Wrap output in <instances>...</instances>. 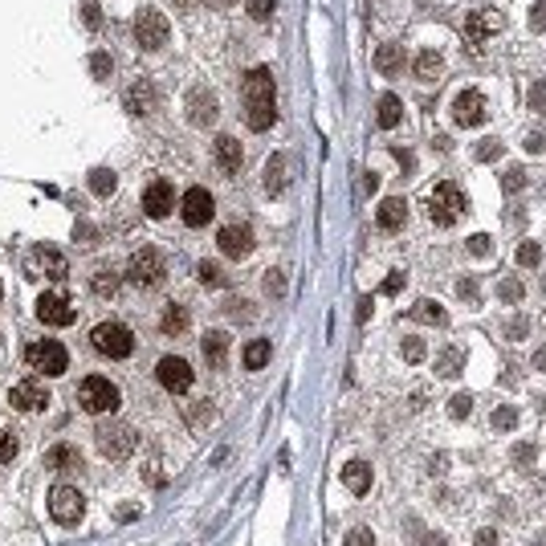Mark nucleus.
Listing matches in <instances>:
<instances>
[{"mask_svg":"<svg viewBox=\"0 0 546 546\" xmlns=\"http://www.w3.org/2000/svg\"><path fill=\"white\" fill-rule=\"evenodd\" d=\"M278 118V102H273V74L265 66L245 74V123L249 131H269Z\"/></svg>","mask_w":546,"mask_h":546,"instance_id":"1","label":"nucleus"},{"mask_svg":"<svg viewBox=\"0 0 546 546\" xmlns=\"http://www.w3.org/2000/svg\"><path fill=\"white\" fill-rule=\"evenodd\" d=\"M469 208L465 204V192L457 188V183H436L428 192V216H432V224H440V229H448V224H457L461 220V212Z\"/></svg>","mask_w":546,"mask_h":546,"instance_id":"2","label":"nucleus"},{"mask_svg":"<svg viewBox=\"0 0 546 546\" xmlns=\"http://www.w3.org/2000/svg\"><path fill=\"white\" fill-rule=\"evenodd\" d=\"M90 347L98 351V355H106V359H127L135 351V334L123 322H98L90 331Z\"/></svg>","mask_w":546,"mask_h":546,"instance_id":"3","label":"nucleus"},{"mask_svg":"<svg viewBox=\"0 0 546 546\" xmlns=\"http://www.w3.org/2000/svg\"><path fill=\"white\" fill-rule=\"evenodd\" d=\"M118 387L106 375H90V380H82V387H78V404H82V412L90 416H106L118 408Z\"/></svg>","mask_w":546,"mask_h":546,"instance_id":"4","label":"nucleus"},{"mask_svg":"<svg viewBox=\"0 0 546 546\" xmlns=\"http://www.w3.org/2000/svg\"><path fill=\"white\" fill-rule=\"evenodd\" d=\"M127 278H131L135 285H143V290H151V285H159L167 278V261L164 253L155 245H143L131 253V265H127Z\"/></svg>","mask_w":546,"mask_h":546,"instance_id":"5","label":"nucleus"},{"mask_svg":"<svg viewBox=\"0 0 546 546\" xmlns=\"http://www.w3.org/2000/svg\"><path fill=\"white\" fill-rule=\"evenodd\" d=\"M25 359L33 371H45V375H66L69 371V355L57 339H45V343H29L25 347Z\"/></svg>","mask_w":546,"mask_h":546,"instance_id":"6","label":"nucleus"},{"mask_svg":"<svg viewBox=\"0 0 546 546\" xmlns=\"http://www.w3.org/2000/svg\"><path fill=\"white\" fill-rule=\"evenodd\" d=\"M167 37H171V25H167L164 13H155V8H143L139 17H135V41H139V50H164Z\"/></svg>","mask_w":546,"mask_h":546,"instance_id":"7","label":"nucleus"},{"mask_svg":"<svg viewBox=\"0 0 546 546\" xmlns=\"http://www.w3.org/2000/svg\"><path fill=\"white\" fill-rule=\"evenodd\" d=\"M86 513V497L74 489V485H53L50 494V518L62 522V526H78Z\"/></svg>","mask_w":546,"mask_h":546,"instance_id":"8","label":"nucleus"},{"mask_svg":"<svg viewBox=\"0 0 546 546\" xmlns=\"http://www.w3.org/2000/svg\"><path fill=\"white\" fill-rule=\"evenodd\" d=\"M180 216H183L188 229H204V224L216 216L212 192H208V188H188V192L180 196Z\"/></svg>","mask_w":546,"mask_h":546,"instance_id":"9","label":"nucleus"},{"mask_svg":"<svg viewBox=\"0 0 546 546\" xmlns=\"http://www.w3.org/2000/svg\"><path fill=\"white\" fill-rule=\"evenodd\" d=\"M94 440H98V453L106 461H123L135 448V432L127 424H98L94 428Z\"/></svg>","mask_w":546,"mask_h":546,"instance_id":"10","label":"nucleus"},{"mask_svg":"<svg viewBox=\"0 0 546 546\" xmlns=\"http://www.w3.org/2000/svg\"><path fill=\"white\" fill-rule=\"evenodd\" d=\"M155 380H159L164 392L180 396V392L192 387V367H188V359H180V355H167V359H159V367H155Z\"/></svg>","mask_w":546,"mask_h":546,"instance_id":"11","label":"nucleus"},{"mask_svg":"<svg viewBox=\"0 0 546 546\" xmlns=\"http://www.w3.org/2000/svg\"><path fill=\"white\" fill-rule=\"evenodd\" d=\"M8 404L17 408V412H41L45 404H50V387L41 380H21L13 392H8Z\"/></svg>","mask_w":546,"mask_h":546,"instance_id":"12","label":"nucleus"},{"mask_svg":"<svg viewBox=\"0 0 546 546\" xmlns=\"http://www.w3.org/2000/svg\"><path fill=\"white\" fill-rule=\"evenodd\" d=\"M216 245H220L224 257L241 261V257L253 253V229H249V224H224V229L216 232Z\"/></svg>","mask_w":546,"mask_h":546,"instance_id":"13","label":"nucleus"},{"mask_svg":"<svg viewBox=\"0 0 546 546\" xmlns=\"http://www.w3.org/2000/svg\"><path fill=\"white\" fill-rule=\"evenodd\" d=\"M171 208H176V188L167 180H151L147 188H143V212H147L151 220H164Z\"/></svg>","mask_w":546,"mask_h":546,"instance_id":"14","label":"nucleus"},{"mask_svg":"<svg viewBox=\"0 0 546 546\" xmlns=\"http://www.w3.org/2000/svg\"><path fill=\"white\" fill-rule=\"evenodd\" d=\"M37 318L45 322V326H69L74 322V306H69V298L66 294H41L37 298Z\"/></svg>","mask_w":546,"mask_h":546,"instance_id":"15","label":"nucleus"},{"mask_svg":"<svg viewBox=\"0 0 546 546\" xmlns=\"http://www.w3.org/2000/svg\"><path fill=\"white\" fill-rule=\"evenodd\" d=\"M453 118L457 127H481L485 123V94L481 90H461L453 102Z\"/></svg>","mask_w":546,"mask_h":546,"instance_id":"16","label":"nucleus"},{"mask_svg":"<svg viewBox=\"0 0 546 546\" xmlns=\"http://www.w3.org/2000/svg\"><path fill=\"white\" fill-rule=\"evenodd\" d=\"M497 29H501V13H494V8H477V13H469V21H465V41H469L473 50H481L485 37L497 33Z\"/></svg>","mask_w":546,"mask_h":546,"instance_id":"17","label":"nucleus"},{"mask_svg":"<svg viewBox=\"0 0 546 546\" xmlns=\"http://www.w3.org/2000/svg\"><path fill=\"white\" fill-rule=\"evenodd\" d=\"M188 123L192 127H212L216 123V94L212 90H204V86H196V90H188Z\"/></svg>","mask_w":546,"mask_h":546,"instance_id":"18","label":"nucleus"},{"mask_svg":"<svg viewBox=\"0 0 546 546\" xmlns=\"http://www.w3.org/2000/svg\"><path fill=\"white\" fill-rule=\"evenodd\" d=\"M123 102H127V110L131 115H151L155 106H159V94H155V86H151V78H139V82L127 86V94H123Z\"/></svg>","mask_w":546,"mask_h":546,"instance_id":"19","label":"nucleus"},{"mask_svg":"<svg viewBox=\"0 0 546 546\" xmlns=\"http://www.w3.org/2000/svg\"><path fill=\"white\" fill-rule=\"evenodd\" d=\"M241 164H245V151H241V143H237L232 135H220V139H216V167H220L224 176H237V171H241Z\"/></svg>","mask_w":546,"mask_h":546,"instance_id":"20","label":"nucleus"},{"mask_svg":"<svg viewBox=\"0 0 546 546\" xmlns=\"http://www.w3.org/2000/svg\"><path fill=\"white\" fill-rule=\"evenodd\" d=\"M404 220H408V204H404L399 196L383 200V204H380V212H375V224H380L383 232H396V229H404Z\"/></svg>","mask_w":546,"mask_h":546,"instance_id":"21","label":"nucleus"},{"mask_svg":"<svg viewBox=\"0 0 546 546\" xmlns=\"http://www.w3.org/2000/svg\"><path fill=\"white\" fill-rule=\"evenodd\" d=\"M343 485L351 494H367L371 489V465L367 461H347L343 465Z\"/></svg>","mask_w":546,"mask_h":546,"instance_id":"22","label":"nucleus"},{"mask_svg":"<svg viewBox=\"0 0 546 546\" xmlns=\"http://www.w3.org/2000/svg\"><path fill=\"white\" fill-rule=\"evenodd\" d=\"M290 159L285 155H273L269 164H265V192H273V196H282L285 192V183H290Z\"/></svg>","mask_w":546,"mask_h":546,"instance_id":"23","label":"nucleus"},{"mask_svg":"<svg viewBox=\"0 0 546 546\" xmlns=\"http://www.w3.org/2000/svg\"><path fill=\"white\" fill-rule=\"evenodd\" d=\"M200 347H204V359L212 367H224V359H229V334L224 331H208Z\"/></svg>","mask_w":546,"mask_h":546,"instance_id":"24","label":"nucleus"},{"mask_svg":"<svg viewBox=\"0 0 546 546\" xmlns=\"http://www.w3.org/2000/svg\"><path fill=\"white\" fill-rule=\"evenodd\" d=\"M399 118H404V102H399L396 94H383L380 106H375V123H380L383 131H392Z\"/></svg>","mask_w":546,"mask_h":546,"instance_id":"25","label":"nucleus"},{"mask_svg":"<svg viewBox=\"0 0 546 546\" xmlns=\"http://www.w3.org/2000/svg\"><path fill=\"white\" fill-rule=\"evenodd\" d=\"M90 290H94L98 298H115V290H118V269L115 265H98L94 278H90Z\"/></svg>","mask_w":546,"mask_h":546,"instance_id":"26","label":"nucleus"},{"mask_svg":"<svg viewBox=\"0 0 546 546\" xmlns=\"http://www.w3.org/2000/svg\"><path fill=\"white\" fill-rule=\"evenodd\" d=\"M37 265L50 273L53 282H62V278H69V265H66V257L57 253V249H37Z\"/></svg>","mask_w":546,"mask_h":546,"instance_id":"27","label":"nucleus"},{"mask_svg":"<svg viewBox=\"0 0 546 546\" xmlns=\"http://www.w3.org/2000/svg\"><path fill=\"white\" fill-rule=\"evenodd\" d=\"M45 465H50V469H82V457H78L74 445H53L50 453H45Z\"/></svg>","mask_w":546,"mask_h":546,"instance_id":"28","label":"nucleus"},{"mask_svg":"<svg viewBox=\"0 0 546 546\" xmlns=\"http://www.w3.org/2000/svg\"><path fill=\"white\" fill-rule=\"evenodd\" d=\"M416 78H420V82H436V78H440V69H445V62H440V53L436 50H424L420 53V57H416Z\"/></svg>","mask_w":546,"mask_h":546,"instance_id":"29","label":"nucleus"},{"mask_svg":"<svg viewBox=\"0 0 546 546\" xmlns=\"http://www.w3.org/2000/svg\"><path fill=\"white\" fill-rule=\"evenodd\" d=\"M461 363H465L461 347H445L436 355V375H440V380H453V375H461Z\"/></svg>","mask_w":546,"mask_h":546,"instance_id":"30","label":"nucleus"},{"mask_svg":"<svg viewBox=\"0 0 546 546\" xmlns=\"http://www.w3.org/2000/svg\"><path fill=\"white\" fill-rule=\"evenodd\" d=\"M375 69L380 74H399L404 69V50L399 45H380L375 50Z\"/></svg>","mask_w":546,"mask_h":546,"instance_id":"31","label":"nucleus"},{"mask_svg":"<svg viewBox=\"0 0 546 546\" xmlns=\"http://www.w3.org/2000/svg\"><path fill=\"white\" fill-rule=\"evenodd\" d=\"M269 355H273L269 339H253V343L245 347V367H249V371H261V367L269 363Z\"/></svg>","mask_w":546,"mask_h":546,"instance_id":"32","label":"nucleus"},{"mask_svg":"<svg viewBox=\"0 0 546 546\" xmlns=\"http://www.w3.org/2000/svg\"><path fill=\"white\" fill-rule=\"evenodd\" d=\"M412 318H416V322H436V326H445V322H448V314H445V310H440V306H436L432 298L416 302V306H412Z\"/></svg>","mask_w":546,"mask_h":546,"instance_id":"33","label":"nucleus"},{"mask_svg":"<svg viewBox=\"0 0 546 546\" xmlns=\"http://www.w3.org/2000/svg\"><path fill=\"white\" fill-rule=\"evenodd\" d=\"M159 331L164 334H183L188 331V310H183V306H167V314L159 318Z\"/></svg>","mask_w":546,"mask_h":546,"instance_id":"34","label":"nucleus"},{"mask_svg":"<svg viewBox=\"0 0 546 546\" xmlns=\"http://www.w3.org/2000/svg\"><path fill=\"white\" fill-rule=\"evenodd\" d=\"M115 171H106V167H98V171H90V192L94 196H110L115 192Z\"/></svg>","mask_w":546,"mask_h":546,"instance_id":"35","label":"nucleus"},{"mask_svg":"<svg viewBox=\"0 0 546 546\" xmlns=\"http://www.w3.org/2000/svg\"><path fill=\"white\" fill-rule=\"evenodd\" d=\"M522 188H526V171H522V167H506V176H501V192H506V196H518Z\"/></svg>","mask_w":546,"mask_h":546,"instance_id":"36","label":"nucleus"},{"mask_svg":"<svg viewBox=\"0 0 546 546\" xmlns=\"http://www.w3.org/2000/svg\"><path fill=\"white\" fill-rule=\"evenodd\" d=\"M196 278L204 285H224V282H229V278H224V269H220V265H212V261H200L196 265Z\"/></svg>","mask_w":546,"mask_h":546,"instance_id":"37","label":"nucleus"},{"mask_svg":"<svg viewBox=\"0 0 546 546\" xmlns=\"http://www.w3.org/2000/svg\"><path fill=\"white\" fill-rule=\"evenodd\" d=\"M538 261H542V245H538V241H522V245H518V265L530 269V265H538Z\"/></svg>","mask_w":546,"mask_h":546,"instance_id":"38","label":"nucleus"},{"mask_svg":"<svg viewBox=\"0 0 546 546\" xmlns=\"http://www.w3.org/2000/svg\"><path fill=\"white\" fill-rule=\"evenodd\" d=\"M469 412H473V396H469V392H457V396L448 399V416H453V420H465Z\"/></svg>","mask_w":546,"mask_h":546,"instance_id":"39","label":"nucleus"},{"mask_svg":"<svg viewBox=\"0 0 546 546\" xmlns=\"http://www.w3.org/2000/svg\"><path fill=\"white\" fill-rule=\"evenodd\" d=\"M522 294H526V290H522L518 278H506V282L497 285V298H501V302H522Z\"/></svg>","mask_w":546,"mask_h":546,"instance_id":"40","label":"nucleus"},{"mask_svg":"<svg viewBox=\"0 0 546 546\" xmlns=\"http://www.w3.org/2000/svg\"><path fill=\"white\" fill-rule=\"evenodd\" d=\"M513 424H518V412H513L510 404H501V408L494 412V428H497V432H510Z\"/></svg>","mask_w":546,"mask_h":546,"instance_id":"41","label":"nucleus"},{"mask_svg":"<svg viewBox=\"0 0 546 546\" xmlns=\"http://www.w3.org/2000/svg\"><path fill=\"white\" fill-rule=\"evenodd\" d=\"M424 355H428L424 339H404V359L408 363H424Z\"/></svg>","mask_w":546,"mask_h":546,"instance_id":"42","label":"nucleus"},{"mask_svg":"<svg viewBox=\"0 0 546 546\" xmlns=\"http://www.w3.org/2000/svg\"><path fill=\"white\" fill-rule=\"evenodd\" d=\"M265 294H273V298H282V294H285L282 269H269V273H265Z\"/></svg>","mask_w":546,"mask_h":546,"instance_id":"43","label":"nucleus"},{"mask_svg":"<svg viewBox=\"0 0 546 546\" xmlns=\"http://www.w3.org/2000/svg\"><path fill=\"white\" fill-rule=\"evenodd\" d=\"M17 457V436H8V432L0 428V465H8Z\"/></svg>","mask_w":546,"mask_h":546,"instance_id":"44","label":"nucleus"},{"mask_svg":"<svg viewBox=\"0 0 546 546\" xmlns=\"http://www.w3.org/2000/svg\"><path fill=\"white\" fill-rule=\"evenodd\" d=\"M249 17H253V21H269V17H273V0H249Z\"/></svg>","mask_w":546,"mask_h":546,"instance_id":"45","label":"nucleus"},{"mask_svg":"<svg viewBox=\"0 0 546 546\" xmlns=\"http://www.w3.org/2000/svg\"><path fill=\"white\" fill-rule=\"evenodd\" d=\"M469 253H473V257H489V253H494V245H489V237H485V232H477V237H469Z\"/></svg>","mask_w":546,"mask_h":546,"instance_id":"46","label":"nucleus"},{"mask_svg":"<svg viewBox=\"0 0 546 546\" xmlns=\"http://www.w3.org/2000/svg\"><path fill=\"white\" fill-rule=\"evenodd\" d=\"M343 546H375V538H371V530H367V526H355Z\"/></svg>","mask_w":546,"mask_h":546,"instance_id":"47","label":"nucleus"},{"mask_svg":"<svg viewBox=\"0 0 546 546\" xmlns=\"http://www.w3.org/2000/svg\"><path fill=\"white\" fill-rule=\"evenodd\" d=\"M497 155H501V143H497V139H485V143L477 147V159H481V164H494Z\"/></svg>","mask_w":546,"mask_h":546,"instance_id":"48","label":"nucleus"},{"mask_svg":"<svg viewBox=\"0 0 546 546\" xmlns=\"http://www.w3.org/2000/svg\"><path fill=\"white\" fill-rule=\"evenodd\" d=\"M90 69H94V78H110V57H106V53H94V57H90Z\"/></svg>","mask_w":546,"mask_h":546,"instance_id":"49","label":"nucleus"},{"mask_svg":"<svg viewBox=\"0 0 546 546\" xmlns=\"http://www.w3.org/2000/svg\"><path fill=\"white\" fill-rule=\"evenodd\" d=\"M530 29H534V33H546V0L530 8Z\"/></svg>","mask_w":546,"mask_h":546,"instance_id":"50","label":"nucleus"},{"mask_svg":"<svg viewBox=\"0 0 546 546\" xmlns=\"http://www.w3.org/2000/svg\"><path fill=\"white\" fill-rule=\"evenodd\" d=\"M526 334H530V318H513L510 326H506V339H513V343L526 339Z\"/></svg>","mask_w":546,"mask_h":546,"instance_id":"51","label":"nucleus"},{"mask_svg":"<svg viewBox=\"0 0 546 546\" xmlns=\"http://www.w3.org/2000/svg\"><path fill=\"white\" fill-rule=\"evenodd\" d=\"M530 106H534V110H546V82L542 78L530 86Z\"/></svg>","mask_w":546,"mask_h":546,"instance_id":"52","label":"nucleus"},{"mask_svg":"<svg viewBox=\"0 0 546 546\" xmlns=\"http://www.w3.org/2000/svg\"><path fill=\"white\" fill-rule=\"evenodd\" d=\"M513 465H518V469H526L530 461H534V445H513Z\"/></svg>","mask_w":546,"mask_h":546,"instance_id":"53","label":"nucleus"},{"mask_svg":"<svg viewBox=\"0 0 546 546\" xmlns=\"http://www.w3.org/2000/svg\"><path fill=\"white\" fill-rule=\"evenodd\" d=\"M473 542H477V546H497L501 538H497V530H494V526H481L477 534H473Z\"/></svg>","mask_w":546,"mask_h":546,"instance_id":"54","label":"nucleus"},{"mask_svg":"<svg viewBox=\"0 0 546 546\" xmlns=\"http://www.w3.org/2000/svg\"><path fill=\"white\" fill-rule=\"evenodd\" d=\"M522 147H526L530 155H542V151H546V135H538V131L526 135V143H522Z\"/></svg>","mask_w":546,"mask_h":546,"instance_id":"55","label":"nucleus"},{"mask_svg":"<svg viewBox=\"0 0 546 546\" xmlns=\"http://www.w3.org/2000/svg\"><path fill=\"white\" fill-rule=\"evenodd\" d=\"M82 17H86V25H90V29H98V25H102V8H98V4H86Z\"/></svg>","mask_w":546,"mask_h":546,"instance_id":"56","label":"nucleus"},{"mask_svg":"<svg viewBox=\"0 0 546 546\" xmlns=\"http://www.w3.org/2000/svg\"><path fill=\"white\" fill-rule=\"evenodd\" d=\"M457 294H461V298H469V302H477V282H473V278H465V282L457 285Z\"/></svg>","mask_w":546,"mask_h":546,"instance_id":"57","label":"nucleus"},{"mask_svg":"<svg viewBox=\"0 0 546 546\" xmlns=\"http://www.w3.org/2000/svg\"><path fill=\"white\" fill-rule=\"evenodd\" d=\"M404 290V273H392L387 282H383V294H399Z\"/></svg>","mask_w":546,"mask_h":546,"instance_id":"58","label":"nucleus"},{"mask_svg":"<svg viewBox=\"0 0 546 546\" xmlns=\"http://www.w3.org/2000/svg\"><path fill=\"white\" fill-rule=\"evenodd\" d=\"M367 318H371V298L359 302V322H367Z\"/></svg>","mask_w":546,"mask_h":546,"instance_id":"59","label":"nucleus"},{"mask_svg":"<svg viewBox=\"0 0 546 546\" xmlns=\"http://www.w3.org/2000/svg\"><path fill=\"white\" fill-rule=\"evenodd\" d=\"M534 367H538V371H546V347L534 351Z\"/></svg>","mask_w":546,"mask_h":546,"instance_id":"60","label":"nucleus"},{"mask_svg":"<svg viewBox=\"0 0 546 546\" xmlns=\"http://www.w3.org/2000/svg\"><path fill=\"white\" fill-rule=\"evenodd\" d=\"M424 546H445V538H440V534H428V538H424Z\"/></svg>","mask_w":546,"mask_h":546,"instance_id":"61","label":"nucleus"},{"mask_svg":"<svg viewBox=\"0 0 546 546\" xmlns=\"http://www.w3.org/2000/svg\"><path fill=\"white\" fill-rule=\"evenodd\" d=\"M176 4H180V8H188V4H192V0H176Z\"/></svg>","mask_w":546,"mask_h":546,"instance_id":"62","label":"nucleus"},{"mask_svg":"<svg viewBox=\"0 0 546 546\" xmlns=\"http://www.w3.org/2000/svg\"><path fill=\"white\" fill-rule=\"evenodd\" d=\"M212 4H229V0H212Z\"/></svg>","mask_w":546,"mask_h":546,"instance_id":"63","label":"nucleus"},{"mask_svg":"<svg viewBox=\"0 0 546 546\" xmlns=\"http://www.w3.org/2000/svg\"><path fill=\"white\" fill-rule=\"evenodd\" d=\"M542 290H546V278H542Z\"/></svg>","mask_w":546,"mask_h":546,"instance_id":"64","label":"nucleus"}]
</instances>
